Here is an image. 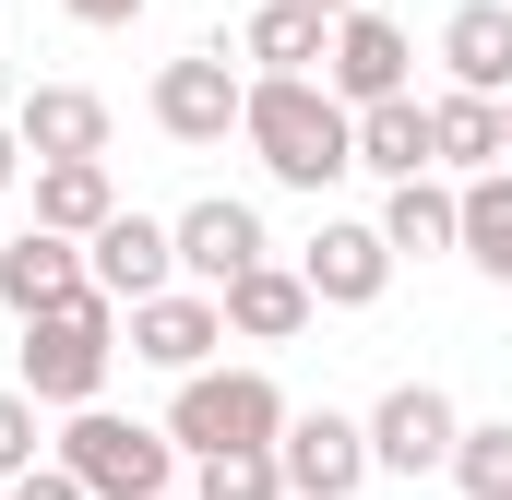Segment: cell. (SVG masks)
<instances>
[{"mask_svg": "<svg viewBox=\"0 0 512 500\" xmlns=\"http://www.w3.org/2000/svg\"><path fill=\"white\" fill-rule=\"evenodd\" d=\"M239 143L262 155V179H286V191H334V179L358 167V108H346L322 72H251Z\"/></svg>", "mask_w": 512, "mask_h": 500, "instance_id": "obj_1", "label": "cell"}, {"mask_svg": "<svg viewBox=\"0 0 512 500\" xmlns=\"http://www.w3.org/2000/svg\"><path fill=\"white\" fill-rule=\"evenodd\" d=\"M108 358H120V298L108 286H84V298H60V310H24V393L36 405H96L108 393Z\"/></svg>", "mask_w": 512, "mask_h": 500, "instance_id": "obj_2", "label": "cell"}, {"mask_svg": "<svg viewBox=\"0 0 512 500\" xmlns=\"http://www.w3.org/2000/svg\"><path fill=\"white\" fill-rule=\"evenodd\" d=\"M48 453H60L96 500H167L179 489V441L143 429V417H108V405H72V429H60Z\"/></svg>", "mask_w": 512, "mask_h": 500, "instance_id": "obj_3", "label": "cell"}, {"mask_svg": "<svg viewBox=\"0 0 512 500\" xmlns=\"http://www.w3.org/2000/svg\"><path fill=\"white\" fill-rule=\"evenodd\" d=\"M286 429V393H274V370H179V393H167V441L179 453H251V441H274Z\"/></svg>", "mask_w": 512, "mask_h": 500, "instance_id": "obj_4", "label": "cell"}, {"mask_svg": "<svg viewBox=\"0 0 512 500\" xmlns=\"http://www.w3.org/2000/svg\"><path fill=\"white\" fill-rule=\"evenodd\" d=\"M274 465H286V500H358L382 477L370 465V417H334V405H286Z\"/></svg>", "mask_w": 512, "mask_h": 500, "instance_id": "obj_5", "label": "cell"}, {"mask_svg": "<svg viewBox=\"0 0 512 500\" xmlns=\"http://www.w3.org/2000/svg\"><path fill=\"white\" fill-rule=\"evenodd\" d=\"M239 108H251V72H239L227 48H191V60L155 72V131H167V143H227Z\"/></svg>", "mask_w": 512, "mask_h": 500, "instance_id": "obj_6", "label": "cell"}, {"mask_svg": "<svg viewBox=\"0 0 512 500\" xmlns=\"http://www.w3.org/2000/svg\"><path fill=\"white\" fill-rule=\"evenodd\" d=\"M453 441H465V417H453L441 381H393L382 405H370V465H382V477H441Z\"/></svg>", "mask_w": 512, "mask_h": 500, "instance_id": "obj_7", "label": "cell"}, {"mask_svg": "<svg viewBox=\"0 0 512 500\" xmlns=\"http://www.w3.org/2000/svg\"><path fill=\"white\" fill-rule=\"evenodd\" d=\"M120 322H131V358L167 370V381L203 370V358L227 346V298H215V286H155V298H131Z\"/></svg>", "mask_w": 512, "mask_h": 500, "instance_id": "obj_8", "label": "cell"}, {"mask_svg": "<svg viewBox=\"0 0 512 500\" xmlns=\"http://www.w3.org/2000/svg\"><path fill=\"white\" fill-rule=\"evenodd\" d=\"M298 274H310L322 310H370V298L393 286V239H382V227H358V215H322L310 250H298Z\"/></svg>", "mask_w": 512, "mask_h": 500, "instance_id": "obj_9", "label": "cell"}, {"mask_svg": "<svg viewBox=\"0 0 512 500\" xmlns=\"http://www.w3.org/2000/svg\"><path fill=\"white\" fill-rule=\"evenodd\" d=\"M405 60H417L405 24L358 0V12H334V60H322V84H334L346 108H370V96H405Z\"/></svg>", "mask_w": 512, "mask_h": 500, "instance_id": "obj_10", "label": "cell"}, {"mask_svg": "<svg viewBox=\"0 0 512 500\" xmlns=\"http://www.w3.org/2000/svg\"><path fill=\"white\" fill-rule=\"evenodd\" d=\"M167 239H179V274H191V286H227V274H251V262H274V239H262V215H251V203H227V191H203V203H191V215H179Z\"/></svg>", "mask_w": 512, "mask_h": 500, "instance_id": "obj_11", "label": "cell"}, {"mask_svg": "<svg viewBox=\"0 0 512 500\" xmlns=\"http://www.w3.org/2000/svg\"><path fill=\"white\" fill-rule=\"evenodd\" d=\"M215 298H227V334H251V346H298V334H310V310H322L298 262H251V274H227Z\"/></svg>", "mask_w": 512, "mask_h": 500, "instance_id": "obj_12", "label": "cell"}, {"mask_svg": "<svg viewBox=\"0 0 512 500\" xmlns=\"http://www.w3.org/2000/svg\"><path fill=\"white\" fill-rule=\"evenodd\" d=\"M84 274H96V286H108V298L131 310V298H155V286L179 274V239H167L155 215H108V227L84 239Z\"/></svg>", "mask_w": 512, "mask_h": 500, "instance_id": "obj_13", "label": "cell"}, {"mask_svg": "<svg viewBox=\"0 0 512 500\" xmlns=\"http://www.w3.org/2000/svg\"><path fill=\"white\" fill-rule=\"evenodd\" d=\"M96 274H84V239H60V227H24V239H0V298L12 310H60V298H84Z\"/></svg>", "mask_w": 512, "mask_h": 500, "instance_id": "obj_14", "label": "cell"}, {"mask_svg": "<svg viewBox=\"0 0 512 500\" xmlns=\"http://www.w3.org/2000/svg\"><path fill=\"white\" fill-rule=\"evenodd\" d=\"M12 131H24L36 167H48V155H108V96H84V84H36V96L12 108Z\"/></svg>", "mask_w": 512, "mask_h": 500, "instance_id": "obj_15", "label": "cell"}, {"mask_svg": "<svg viewBox=\"0 0 512 500\" xmlns=\"http://www.w3.org/2000/svg\"><path fill=\"white\" fill-rule=\"evenodd\" d=\"M441 72L465 96H512V0H465L441 24Z\"/></svg>", "mask_w": 512, "mask_h": 500, "instance_id": "obj_16", "label": "cell"}, {"mask_svg": "<svg viewBox=\"0 0 512 500\" xmlns=\"http://www.w3.org/2000/svg\"><path fill=\"white\" fill-rule=\"evenodd\" d=\"M239 60H262V72H322L334 60V12L322 0H262L251 24H239Z\"/></svg>", "mask_w": 512, "mask_h": 500, "instance_id": "obj_17", "label": "cell"}, {"mask_svg": "<svg viewBox=\"0 0 512 500\" xmlns=\"http://www.w3.org/2000/svg\"><path fill=\"white\" fill-rule=\"evenodd\" d=\"M120 215V191H108V155H48L36 167V227H60V239H96Z\"/></svg>", "mask_w": 512, "mask_h": 500, "instance_id": "obj_18", "label": "cell"}, {"mask_svg": "<svg viewBox=\"0 0 512 500\" xmlns=\"http://www.w3.org/2000/svg\"><path fill=\"white\" fill-rule=\"evenodd\" d=\"M382 239H393V262H429V250H453V239H465V191H441V167H429V179H393Z\"/></svg>", "mask_w": 512, "mask_h": 500, "instance_id": "obj_19", "label": "cell"}, {"mask_svg": "<svg viewBox=\"0 0 512 500\" xmlns=\"http://www.w3.org/2000/svg\"><path fill=\"white\" fill-rule=\"evenodd\" d=\"M358 167H382V179H429V167H441L429 108H417V96H370V108H358Z\"/></svg>", "mask_w": 512, "mask_h": 500, "instance_id": "obj_20", "label": "cell"}, {"mask_svg": "<svg viewBox=\"0 0 512 500\" xmlns=\"http://www.w3.org/2000/svg\"><path fill=\"white\" fill-rule=\"evenodd\" d=\"M453 250H465L489 286H512V167H477V179H465V239Z\"/></svg>", "mask_w": 512, "mask_h": 500, "instance_id": "obj_21", "label": "cell"}, {"mask_svg": "<svg viewBox=\"0 0 512 500\" xmlns=\"http://www.w3.org/2000/svg\"><path fill=\"white\" fill-rule=\"evenodd\" d=\"M429 143H441V167H465V179L501 167V96H465V84L429 96Z\"/></svg>", "mask_w": 512, "mask_h": 500, "instance_id": "obj_22", "label": "cell"}, {"mask_svg": "<svg viewBox=\"0 0 512 500\" xmlns=\"http://www.w3.org/2000/svg\"><path fill=\"white\" fill-rule=\"evenodd\" d=\"M191 500H286L274 441H251V453H191Z\"/></svg>", "mask_w": 512, "mask_h": 500, "instance_id": "obj_23", "label": "cell"}, {"mask_svg": "<svg viewBox=\"0 0 512 500\" xmlns=\"http://www.w3.org/2000/svg\"><path fill=\"white\" fill-rule=\"evenodd\" d=\"M465 500H512V417H477L465 441H453V465H441Z\"/></svg>", "mask_w": 512, "mask_h": 500, "instance_id": "obj_24", "label": "cell"}, {"mask_svg": "<svg viewBox=\"0 0 512 500\" xmlns=\"http://www.w3.org/2000/svg\"><path fill=\"white\" fill-rule=\"evenodd\" d=\"M36 417H48V405H36L24 381H0V489H12L24 465H48V429H36Z\"/></svg>", "mask_w": 512, "mask_h": 500, "instance_id": "obj_25", "label": "cell"}, {"mask_svg": "<svg viewBox=\"0 0 512 500\" xmlns=\"http://www.w3.org/2000/svg\"><path fill=\"white\" fill-rule=\"evenodd\" d=\"M0 500H96V489H84V477H72L60 453H48V465H24V477H12V489H0Z\"/></svg>", "mask_w": 512, "mask_h": 500, "instance_id": "obj_26", "label": "cell"}, {"mask_svg": "<svg viewBox=\"0 0 512 500\" xmlns=\"http://www.w3.org/2000/svg\"><path fill=\"white\" fill-rule=\"evenodd\" d=\"M72 24H143V0H60Z\"/></svg>", "mask_w": 512, "mask_h": 500, "instance_id": "obj_27", "label": "cell"}, {"mask_svg": "<svg viewBox=\"0 0 512 500\" xmlns=\"http://www.w3.org/2000/svg\"><path fill=\"white\" fill-rule=\"evenodd\" d=\"M12 167H24V131H0V191H12Z\"/></svg>", "mask_w": 512, "mask_h": 500, "instance_id": "obj_28", "label": "cell"}, {"mask_svg": "<svg viewBox=\"0 0 512 500\" xmlns=\"http://www.w3.org/2000/svg\"><path fill=\"white\" fill-rule=\"evenodd\" d=\"M501 167H512V96H501Z\"/></svg>", "mask_w": 512, "mask_h": 500, "instance_id": "obj_29", "label": "cell"}, {"mask_svg": "<svg viewBox=\"0 0 512 500\" xmlns=\"http://www.w3.org/2000/svg\"><path fill=\"white\" fill-rule=\"evenodd\" d=\"M322 12H358V0H322Z\"/></svg>", "mask_w": 512, "mask_h": 500, "instance_id": "obj_30", "label": "cell"}, {"mask_svg": "<svg viewBox=\"0 0 512 500\" xmlns=\"http://www.w3.org/2000/svg\"><path fill=\"white\" fill-rule=\"evenodd\" d=\"M167 500H179V489H167Z\"/></svg>", "mask_w": 512, "mask_h": 500, "instance_id": "obj_31", "label": "cell"}]
</instances>
